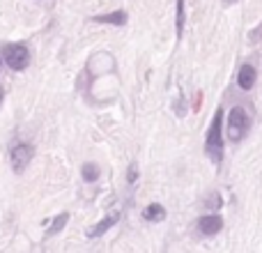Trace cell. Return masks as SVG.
Returning <instances> with one entry per match:
<instances>
[{"mask_svg": "<svg viewBox=\"0 0 262 253\" xmlns=\"http://www.w3.org/2000/svg\"><path fill=\"white\" fill-rule=\"evenodd\" d=\"M255 78H258V72H255L253 65H242L239 74H237V83H239L242 90H251L255 86Z\"/></svg>", "mask_w": 262, "mask_h": 253, "instance_id": "obj_7", "label": "cell"}, {"mask_svg": "<svg viewBox=\"0 0 262 253\" xmlns=\"http://www.w3.org/2000/svg\"><path fill=\"white\" fill-rule=\"evenodd\" d=\"M81 175H83V180H85V182H97V180H99V175H101V171H99V166H97V163H83Z\"/></svg>", "mask_w": 262, "mask_h": 253, "instance_id": "obj_11", "label": "cell"}, {"mask_svg": "<svg viewBox=\"0 0 262 253\" xmlns=\"http://www.w3.org/2000/svg\"><path fill=\"white\" fill-rule=\"evenodd\" d=\"M118 221H120V212L108 214V217H106V219H101V221L97 223L95 228H90V230H88V237H90V240H97V237H101L106 230H111V228H113Z\"/></svg>", "mask_w": 262, "mask_h": 253, "instance_id": "obj_6", "label": "cell"}, {"mask_svg": "<svg viewBox=\"0 0 262 253\" xmlns=\"http://www.w3.org/2000/svg\"><path fill=\"white\" fill-rule=\"evenodd\" d=\"M223 3H226V5H235L237 0H223Z\"/></svg>", "mask_w": 262, "mask_h": 253, "instance_id": "obj_14", "label": "cell"}, {"mask_svg": "<svg viewBox=\"0 0 262 253\" xmlns=\"http://www.w3.org/2000/svg\"><path fill=\"white\" fill-rule=\"evenodd\" d=\"M0 65H3V58H0Z\"/></svg>", "mask_w": 262, "mask_h": 253, "instance_id": "obj_16", "label": "cell"}, {"mask_svg": "<svg viewBox=\"0 0 262 253\" xmlns=\"http://www.w3.org/2000/svg\"><path fill=\"white\" fill-rule=\"evenodd\" d=\"M136 180H138V171H136V166H131L129 168V175H127V182H129V184H134Z\"/></svg>", "mask_w": 262, "mask_h": 253, "instance_id": "obj_13", "label": "cell"}, {"mask_svg": "<svg viewBox=\"0 0 262 253\" xmlns=\"http://www.w3.org/2000/svg\"><path fill=\"white\" fill-rule=\"evenodd\" d=\"M205 152L214 163H221L223 159V109H216L214 120L205 136Z\"/></svg>", "mask_w": 262, "mask_h": 253, "instance_id": "obj_1", "label": "cell"}, {"mask_svg": "<svg viewBox=\"0 0 262 253\" xmlns=\"http://www.w3.org/2000/svg\"><path fill=\"white\" fill-rule=\"evenodd\" d=\"M67 221H69V214H67V212L58 214V217L53 219V223H51V228H49V230H46V237H53V235H58V233L62 230L64 226H67Z\"/></svg>", "mask_w": 262, "mask_h": 253, "instance_id": "obj_10", "label": "cell"}, {"mask_svg": "<svg viewBox=\"0 0 262 253\" xmlns=\"http://www.w3.org/2000/svg\"><path fill=\"white\" fill-rule=\"evenodd\" d=\"M3 60L14 72H23L30 65V51L26 44H7L3 49Z\"/></svg>", "mask_w": 262, "mask_h": 253, "instance_id": "obj_3", "label": "cell"}, {"mask_svg": "<svg viewBox=\"0 0 262 253\" xmlns=\"http://www.w3.org/2000/svg\"><path fill=\"white\" fill-rule=\"evenodd\" d=\"M249 126H251L249 111L242 109V106H235V109L228 113V126H226L228 140H232V143H239V140L246 136Z\"/></svg>", "mask_w": 262, "mask_h": 253, "instance_id": "obj_2", "label": "cell"}, {"mask_svg": "<svg viewBox=\"0 0 262 253\" xmlns=\"http://www.w3.org/2000/svg\"><path fill=\"white\" fill-rule=\"evenodd\" d=\"M221 228H223V219L219 214H205V217L198 219V230L205 237H212L216 233H221Z\"/></svg>", "mask_w": 262, "mask_h": 253, "instance_id": "obj_5", "label": "cell"}, {"mask_svg": "<svg viewBox=\"0 0 262 253\" xmlns=\"http://www.w3.org/2000/svg\"><path fill=\"white\" fill-rule=\"evenodd\" d=\"M32 157H35V147L30 143H16L12 150H9V161H12V168L16 173H23L28 166H30Z\"/></svg>", "mask_w": 262, "mask_h": 253, "instance_id": "obj_4", "label": "cell"}, {"mask_svg": "<svg viewBox=\"0 0 262 253\" xmlns=\"http://www.w3.org/2000/svg\"><path fill=\"white\" fill-rule=\"evenodd\" d=\"M175 26H177V37H182V30H184V0H177Z\"/></svg>", "mask_w": 262, "mask_h": 253, "instance_id": "obj_12", "label": "cell"}, {"mask_svg": "<svg viewBox=\"0 0 262 253\" xmlns=\"http://www.w3.org/2000/svg\"><path fill=\"white\" fill-rule=\"evenodd\" d=\"M0 101H3V88H0Z\"/></svg>", "mask_w": 262, "mask_h": 253, "instance_id": "obj_15", "label": "cell"}, {"mask_svg": "<svg viewBox=\"0 0 262 253\" xmlns=\"http://www.w3.org/2000/svg\"><path fill=\"white\" fill-rule=\"evenodd\" d=\"M127 12L118 9V12H111V14H104V16H95L97 23H111V26H124L127 23Z\"/></svg>", "mask_w": 262, "mask_h": 253, "instance_id": "obj_8", "label": "cell"}, {"mask_svg": "<svg viewBox=\"0 0 262 253\" xmlns=\"http://www.w3.org/2000/svg\"><path fill=\"white\" fill-rule=\"evenodd\" d=\"M143 219H145V221H154V223L163 221V219H166V209H163L159 203H152V205H147V207H145Z\"/></svg>", "mask_w": 262, "mask_h": 253, "instance_id": "obj_9", "label": "cell"}]
</instances>
